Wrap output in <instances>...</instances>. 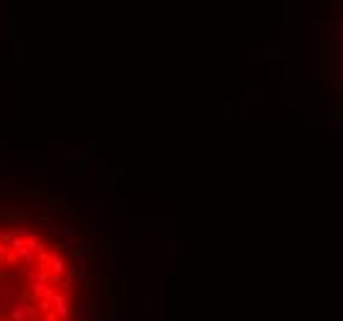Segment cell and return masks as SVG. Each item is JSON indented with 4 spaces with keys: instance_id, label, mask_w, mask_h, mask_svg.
Returning a JSON list of instances; mask_svg holds the SVG:
<instances>
[{
    "instance_id": "1",
    "label": "cell",
    "mask_w": 343,
    "mask_h": 321,
    "mask_svg": "<svg viewBox=\"0 0 343 321\" xmlns=\"http://www.w3.org/2000/svg\"><path fill=\"white\" fill-rule=\"evenodd\" d=\"M82 292L77 262L54 235L0 223V321H79Z\"/></svg>"
}]
</instances>
